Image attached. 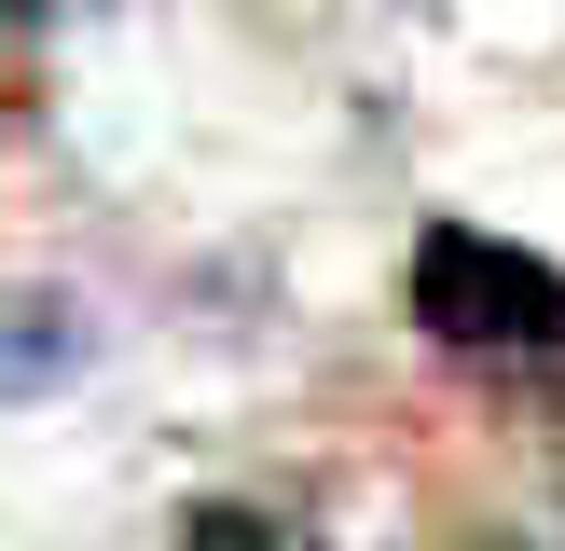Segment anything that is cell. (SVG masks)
<instances>
[{
	"label": "cell",
	"mask_w": 565,
	"mask_h": 551,
	"mask_svg": "<svg viewBox=\"0 0 565 551\" xmlns=\"http://www.w3.org/2000/svg\"><path fill=\"white\" fill-rule=\"evenodd\" d=\"M414 331L441 358H565V262L483 235V220H428L414 235Z\"/></svg>",
	"instance_id": "6da1fadb"
},
{
	"label": "cell",
	"mask_w": 565,
	"mask_h": 551,
	"mask_svg": "<svg viewBox=\"0 0 565 551\" xmlns=\"http://www.w3.org/2000/svg\"><path fill=\"white\" fill-rule=\"evenodd\" d=\"M70 372H83V331H70V303L14 290V303H0V400H42V386H70Z\"/></svg>",
	"instance_id": "7a4b0ae2"
},
{
	"label": "cell",
	"mask_w": 565,
	"mask_h": 551,
	"mask_svg": "<svg viewBox=\"0 0 565 551\" xmlns=\"http://www.w3.org/2000/svg\"><path fill=\"white\" fill-rule=\"evenodd\" d=\"M0 14H55V0H0Z\"/></svg>",
	"instance_id": "3957f363"
}]
</instances>
